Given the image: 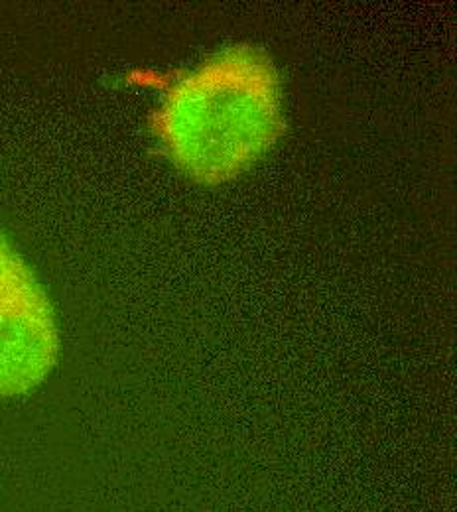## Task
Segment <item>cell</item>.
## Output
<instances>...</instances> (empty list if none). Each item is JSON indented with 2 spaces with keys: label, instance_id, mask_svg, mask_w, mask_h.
Returning a JSON list of instances; mask_svg holds the SVG:
<instances>
[{
  "label": "cell",
  "instance_id": "cell-1",
  "mask_svg": "<svg viewBox=\"0 0 457 512\" xmlns=\"http://www.w3.org/2000/svg\"><path fill=\"white\" fill-rule=\"evenodd\" d=\"M282 130L278 69L251 44L229 46L180 75L152 117L164 154L207 186L241 176Z\"/></svg>",
  "mask_w": 457,
  "mask_h": 512
},
{
  "label": "cell",
  "instance_id": "cell-2",
  "mask_svg": "<svg viewBox=\"0 0 457 512\" xmlns=\"http://www.w3.org/2000/svg\"><path fill=\"white\" fill-rule=\"evenodd\" d=\"M54 306L34 270L0 231V396L44 383L58 363Z\"/></svg>",
  "mask_w": 457,
  "mask_h": 512
}]
</instances>
